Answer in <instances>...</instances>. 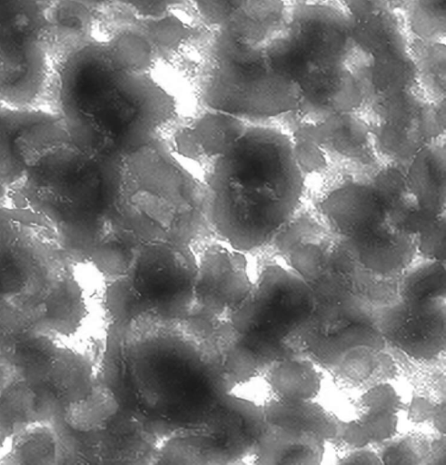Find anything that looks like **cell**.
Masks as SVG:
<instances>
[{
	"label": "cell",
	"mask_w": 446,
	"mask_h": 465,
	"mask_svg": "<svg viewBox=\"0 0 446 465\" xmlns=\"http://www.w3.org/2000/svg\"><path fill=\"white\" fill-rule=\"evenodd\" d=\"M47 104L74 142L115 158L167 137L179 114L176 97L151 72L120 68L97 38L54 67Z\"/></svg>",
	"instance_id": "cell-1"
},
{
	"label": "cell",
	"mask_w": 446,
	"mask_h": 465,
	"mask_svg": "<svg viewBox=\"0 0 446 465\" xmlns=\"http://www.w3.org/2000/svg\"><path fill=\"white\" fill-rule=\"evenodd\" d=\"M213 239L251 254L267 249L307 199V183L282 124L248 123L203 172Z\"/></svg>",
	"instance_id": "cell-2"
},
{
	"label": "cell",
	"mask_w": 446,
	"mask_h": 465,
	"mask_svg": "<svg viewBox=\"0 0 446 465\" xmlns=\"http://www.w3.org/2000/svg\"><path fill=\"white\" fill-rule=\"evenodd\" d=\"M17 146L25 171L8 191L10 206L43 215L69 260L88 263L111 230L123 158L81 147L58 117L27 130Z\"/></svg>",
	"instance_id": "cell-3"
},
{
	"label": "cell",
	"mask_w": 446,
	"mask_h": 465,
	"mask_svg": "<svg viewBox=\"0 0 446 465\" xmlns=\"http://www.w3.org/2000/svg\"><path fill=\"white\" fill-rule=\"evenodd\" d=\"M74 266L43 215L0 206V337L74 334L87 314Z\"/></svg>",
	"instance_id": "cell-4"
},
{
	"label": "cell",
	"mask_w": 446,
	"mask_h": 465,
	"mask_svg": "<svg viewBox=\"0 0 446 465\" xmlns=\"http://www.w3.org/2000/svg\"><path fill=\"white\" fill-rule=\"evenodd\" d=\"M111 231L137 247L195 245L208 232L202 174L173 151L166 137L123 158Z\"/></svg>",
	"instance_id": "cell-5"
},
{
	"label": "cell",
	"mask_w": 446,
	"mask_h": 465,
	"mask_svg": "<svg viewBox=\"0 0 446 465\" xmlns=\"http://www.w3.org/2000/svg\"><path fill=\"white\" fill-rule=\"evenodd\" d=\"M372 173H329L314 183L307 200L366 270L398 278L418 257L415 241L391 225Z\"/></svg>",
	"instance_id": "cell-6"
},
{
	"label": "cell",
	"mask_w": 446,
	"mask_h": 465,
	"mask_svg": "<svg viewBox=\"0 0 446 465\" xmlns=\"http://www.w3.org/2000/svg\"><path fill=\"white\" fill-rule=\"evenodd\" d=\"M199 82L203 108L248 123L281 122L296 112L299 86L268 66L262 47H250L216 33Z\"/></svg>",
	"instance_id": "cell-7"
},
{
	"label": "cell",
	"mask_w": 446,
	"mask_h": 465,
	"mask_svg": "<svg viewBox=\"0 0 446 465\" xmlns=\"http://www.w3.org/2000/svg\"><path fill=\"white\" fill-rule=\"evenodd\" d=\"M57 336L29 334L12 338L5 355L16 376L35 396L38 423L63 418L93 391L98 379L91 359L61 345Z\"/></svg>",
	"instance_id": "cell-8"
},
{
	"label": "cell",
	"mask_w": 446,
	"mask_h": 465,
	"mask_svg": "<svg viewBox=\"0 0 446 465\" xmlns=\"http://www.w3.org/2000/svg\"><path fill=\"white\" fill-rule=\"evenodd\" d=\"M312 287L291 267L265 264L243 302L229 314L231 329L241 335L284 341L312 318Z\"/></svg>",
	"instance_id": "cell-9"
},
{
	"label": "cell",
	"mask_w": 446,
	"mask_h": 465,
	"mask_svg": "<svg viewBox=\"0 0 446 465\" xmlns=\"http://www.w3.org/2000/svg\"><path fill=\"white\" fill-rule=\"evenodd\" d=\"M198 266L194 245L149 243L142 245L127 272L151 310H181L193 300Z\"/></svg>",
	"instance_id": "cell-10"
},
{
	"label": "cell",
	"mask_w": 446,
	"mask_h": 465,
	"mask_svg": "<svg viewBox=\"0 0 446 465\" xmlns=\"http://www.w3.org/2000/svg\"><path fill=\"white\" fill-rule=\"evenodd\" d=\"M41 28L0 36V100L4 105L38 108L47 104L54 65Z\"/></svg>",
	"instance_id": "cell-11"
},
{
	"label": "cell",
	"mask_w": 446,
	"mask_h": 465,
	"mask_svg": "<svg viewBox=\"0 0 446 465\" xmlns=\"http://www.w3.org/2000/svg\"><path fill=\"white\" fill-rule=\"evenodd\" d=\"M293 130L315 143L326 161L328 173H372L383 163L370 125L360 111L334 114L317 123L301 124L291 131Z\"/></svg>",
	"instance_id": "cell-12"
},
{
	"label": "cell",
	"mask_w": 446,
	"mask_h": 465,
	"mask_svg": "<svg viewBox=\"0 0 446 465\" xmlns=\"http://www.w3.org/2000/svg\"><path fill=\"white\" fill-rule=\"evenodd\" d=\"M247 253L213 239L198 252L194 302L214 314H230L249 294L254 280Z\"/></svg>",
	"instance_id": "cell-13"
},
{
	"label": "cell",
	"mask_w": 446,
	"mask_h": 465,
	"mask_svg": "<svg viewBox=\"0 0 446 465\" xmlns=\"http://www.w3.org/2000/svg\"><path fill=\"white\" fill-rule=\"evenodd\" d=\"M384 337L417 360H430L445 349V298L402 301L373 313Z\"/></svg>",
	"instance_id": "cell-14"
},
{
	"label": "cell",
	"mask_w": 446,
	"mask_h": 465,
	"mask_svg": "<svg viewBox=\"0 0 446 465\" xmlns=\"http://www.w3.org/2000/svg\"><path fill=\"white\" fill-rule=\"evenodd\" d=\"M247 124L231 114L203 108L173 128L166 139L173 151L202 174L225 153Z\"/></svg>",
	"instance_id": "cell-15"
},
{
	"label": "cell",
	"mask_w": 446,
	"mask_h": 465,
	"mask_svg": "<svg viewBox=\"0 0 446 465\" xmlns=\"http://www.w3.org/2000/svg\"><path fill=\"white\" fill-rule=\"evenodd\" d=\"M95 8L81 0H54L46 9L41 38L54 67L67 54L95 39Z\"/></svg>",
	"instance_id": "cell-16"
},
{
	"label": "cell",
	"mask_w": 446,
	"mask_h": 465,
	"mask_svg": "<svg viewBox=\"0 0 446 465\" xmlns=\"http://www.w3.org/2000/svg\"><path fill=\"white\" fill-rule=\"evenodd\" d=\"M445 136L420 149L404 168L406 187L420 210L436 219L445 216Z\"/></svg>",
	"instance_id": "cell-17"
},
{
	"label": "cell",
	"mask_w": 446,
	"mask_h": 465,
	"mask_svg": "<svg viewBox=\"0 0 446 465\" xmlns=\"http://www.w3.org/2000/svg\"><path fill=\"white\" fill-rule=\"evenodd\" d=\"M314 67L337 66L347 44L345 27L323 9H308L297 17L291 35Z\"/></svg>",
	"instance_id": "cell-18"
},
{
	"label": "cell",
	"mask_w": 446,
	"mask_h": 465,
	"mask_svg": "<svg viewBox=\"0 0 446 465\" xmlns=\"http://www.w3.org/2000/svg\"><path fill=\"white\" fill-rule=\"evenodd\" d=\"M325 440L311 432H300L266 423L254 450L260 463L319 464Z\"/></svg>",
	"instance_id": "cell-19"
},
{
	"label": "cell",
	"mask_w": 446,
	"mask_h": 465,
	"mask_svg": "<svg viewBox=\"0 0 446 465\" xmlns=\"http://www.w3.org/2000/svg\"><path fill=\"white\" fill-rule=\"evenodd\" d=\"M57 116L39 108H15L3 105L0 110V184L8 191L24 174L25 163L17 140L27 130Z\"/></svg>",
	"instance_id": "cell-20"
},
{
	"label": "cell",
	"mask_w": 446,
	"mask_h": 465,
	"mask_svg": "<svg viewBox=\"0 0 446 465\" xmlns=\"http://www.w3.org/2000/svg\"><path fill=\"white\" fill-rule=\"evenodd\" d=\"M265 422L282 429L311 432L325 440L339 436L340 420L320 404L276 398L263 407Z\"/></svg>",
	"instance_id": "cell-21"
},
{
	"label": "cell",
	"mask_w": 446,
	"mask_h": 465,
	"mask_svg": "<svg viewBox=\"0 0 446 465\" xmlns=\"http://www.w3.org/2000/svg\"><path fill=\"white\" fill-rule=\"evenodd\" d=\"M119 411L114 391L98 381L84 400L71 406L63 418L50 424L70 433L83 435L104 430Z\"/></svg>",
	"instance_id": "cell-22"
},
{
	"label": "cell",
	"mask_w": 446,
	"mask_h": 465,
	"mask_svg": "<svg viewBox=\"0 0 446 465\" xmlns=\"http://www.w3.org/2000/svg\"><path fill=\"white\" fill-rule=\"evenodd\" d=\"M269 371L270 384L279 399L308 401L320 391V375L310 361L291 357L275 363Z\"/></svg>",
	"instance_id": "cell-23"
},
{
	"label": "cell",
	"mask_w": 446,
	"mask_h": 465,
	"mask_svg": "<svg viewBox=\"0 0 446 465\" xmlns=\"http://www.w3.org/2000/svg\"><path fill=\"white\" fill-rule=\"evenodd\" d=\"M398 293L407 302L445 298V262L415 259L399 276Z\"/></svg>",
	"instance_id": "cell-24"
},
{
	"label": "cell",
	"mask_w": 446,
	"mask_h": 465,
	"mask_svg": "<svg viewBox=\"0 0 446 465\" xmlns=\"http://www.w3.org/2000/svg\"><path fill=\"white\" fill-rule=\"evenodd\" d=\"M4 462L60 463L59 442L49 423L32 424L14 435L13 447Z\"/></svg>",
	"instance_id": "cell-25"
},
{
	"label": "cell",
	"mask_w": 446,
	"mask_h": 465,
	"mask_svg": "<svg viewBox=\"0 0 446 465\" xmlns=\"http://www.w3.org/2000/svg\"><path fill=\"white\" fill-rule=\"evenodd\" d=\"M356 22L353 36L357 44L374 57L405 51L399 27L387 14L376 10Z\"/></svg>",
	"instance_id": "cell-26"
},
{
	"label": "cell",
	"mask_w": 446,
	"mask_h": 465,
	"mask_svg": "<svg viewBox=\"0 0 446 465\" xmlns=\"http://www.w3.org/2000/svg\"><path fill=\"white\" fill-rule=\"evenodd\" d=\"M105 44L112 60L120 68L133 73L151 72L156 52L142 29H124Z\"/></svg>",
	"instance_id": "cell-27"
},
{
	"label": "cell",
	"mask_w": 446,
	"mask_h": 465,
	"mask_svg": "<svg viewBox=\"0 0 446 465\" xmlns=\"http://www.w3.org/2000/svg\"><path fill=\"white\" fill-rule=\"evenodd\" d=\"M140 247L110 232L93 252L88 263L106 280L127 274Z\"/></svg>",
	"instance_id": "cell-28"
},
{
	"label": "cell",
	"mask_w": 446,
	"mask_h": 465,
	"mask_svg": "<svg viewBox=\"0 0 446 465\" xmlns=\"http://www.w3.org/2000/svg\"><path fill=\"white\" fill-rule=\"evenodd\" d=\"M106 282L103 301L112 321L128 323L151 311L126 274Z\"/></svg>",
	"instance_id": "cell-29"
},
{
	"label": "cell",
	"mask_w": 446,
	"mask_h": 465,
	"mask_svg": "<svg viewBox=\"0 0 446 465\" xmlns=\"http://www.w3.org/2000/svg\"><path fill=\"white\" fill-rule=\"evenodd\" d=\"M144 22L142 30L156 54L173 53L192 36V27L173 11Z\"/></svg>",
	"instance_id": "cell-30"
},
{
	"label": "cell",
	"mask_w": 446,
	"mask_h": 465,
	"mask_svg": "<svg viewBox=\"0 0 446 465\" xmlns=\"http://www.w3.org/2000/svg\"><path fill=\"white\" fill-rule=\"evenodd\" d=\"M54 0H0V36L42 27Z\"/></svg>",
	"instance_id": "cell-31"
},
{
	"label": "cell",
	"mask_w": 446,
	"mask_h": 465,
	"mask_svg": "<svg viewBox=\"0 0 446 465\" xmlns=\"http://www.w3.org/2000/svg\"><path fill=\"white\" fill-rule=\"evenodd\" d=\"M16 376L0 344V447L16 433L14 388Z\"/></svg>",
	"instance_id": "cell-32"
},
{
	"label": "cell",
	"mask_w": 446,
	"mask_h": 465,
	"mask_svg": "<svg viewBox=\"0 0 446 465\" xmlns=\"http://www.w3.org/2000/svg\"><path fill=\"white\" fill-rule=\"evenodd\" d=\"M411 24L422 38H435L444 34L445 0H415L411 10Z\"/></svg>",
	"instance_id": "cell-33"
},
{
	"label": "cell",
	"mask_w": 446,
	"mask_h": 465,
	"mask_svg": "<svg viewBox=\"0 0 446 465\" xmlns=\"http://www.w3.org/2000/svg\"><path fill=\"white\" fill-rule=\"evenodd\" d=\"M372 442L386 440L397 432L398 413L385 410H363L357 420Z\"/></svg>",
	"instance_id": "cell-34"
},
{
	"label": "cell",
	"mask_w": 446,
	"mask_h": 465,
	"mask_svg": "<svg viewBox=\"0 0 446 465\" xmlns=\"http://www.w3.org/2000/svg\"><path fill=\"white\" fill-rule=\"evenodd\" d=\"M414 241L417 256L445 262V216L421 231Z\"/></svg>",
	"instance_id": "cell-35"
},
{
	"label": "cell",
	"mask_w": 446,
	"mask_h": 465,
	"mask_svg": "<svg viewBox=\"0 0 446 465\" xmlns=\"http://www.w3.org/2000/svg\"><path fill=\"white\" fill-rule=\"evenodd\" d=\"M202 20L219 28L225 24L247 0H187Z\"/></svg>",
	"instance_id": "cell-36"
},
{
	"label": "cell",
	"mask_w": 446,
	"mask_h": 465,
	"mask_svg": "<svg viewBox=\"0 0 446 465\" xmlns=\"http://www.w3.org/2000/svg\"><path fill=\"white\" fill-rule=\"evenodd\" d=\"M363 410H385L399 413L402 402L393 386L388 383L377 384L370 388L361 398Z\"/></svg>",
	"instance_id": "cell-37"
},
{
	"label": "cell",
	"mask_w": 446,
	"mask_h": 465,
	"mask_svg": "<svg viewBox=\"0 0 446 465\" xmlns=\"http://www.w3.org/2000/svg\"><path fill=\"white\" fill-rule=\"evenodd\" d=\"M411 439L403 440L396 444L389 446L382 454V463L386 464H408L418 463L419 450L414 446Z\"/></svg>",
	"instance_id": "cell-38"
},
{
	"label": "cell",
	"mask_w": 446,
	"mask_h": 465,
	"mask_svg": "<svg viewBox=\"0 0 446 465\" xmlns=\"http://www.w3.org/2000/svg\"><path fill=\"white\" fill-rule=\"evenodd\" d=\"M339 436L348 445L359 449L371 443L366 432L357 420H340Z\"/></svg>",
	"instance_id": "cell-39"
},
{
	"label": "cell",
	"mask_w": 446,
	"mask_h": 465,
	"mask_svg": "<svg viewBox=\"0 0 446 465\" xmlns=\"http://www.w3.org/2000/svg\"><path fill=\"white\" fill-rule=\"evenodd\" d=\"M436 407L437 405L433 406L422 398H414L410 406V413L414 420L423 421L432 418Z\"/></svg>",
	"instance_id": "cell-40"
},
{
	"label": "cell",
	"mask_w": 446,
	"mask_h": 465,
	"mask_svg": "<svg viewBox=\"0 0 446 465\" xmlns=\"http://www.w3.org/2000/svg\"><path fill=\"white\" fill-rule=\"evenodd\" d=\"M342 463L382 464L381 458L373 451L359 448L341 460Z\"/></svg>",
	"instance_id": "cell-41"
},
{
	"label": "cell",
	"mask_w": 446,
	"mask_h": 465,
	"mask_svg": "<svg viewBox=\"0 0 446 465\" xmlns=\"http://www.w3.org/2000/svg\"><path fill=\"white\" fill-rule=\"evenodd\" d=\"M93 7H97L100 5H106L110 4H122L131 9L132 11H136L140 7H142L147 1L149 0H81Z\"/></svg>",
	"instance_id": "cell-42"
},
{
	"label": "cell",
	"mask_w": 446,
	"mask_h": 465,
	"mask_svg": "<svg viewBox=\"0 0 446 465\" xmlns=\"http://www.w3.org/2000/svg\"><path fill=\"white\" fill-rule=\"evenodd\" d=\"M432 419L435 423V427L441 431L444 432L445 430V407L444 402L441 403L440 405H437L436 410L434 411V414L432 416Z\"/></svg>",
	"instance_id": "cell-43"
},
{
	"label": "cell",
	"mask_w": 446,
	"mask_h": 465,
	"mask_svg": "<svg viewBox=\"0 0 446 465\" xmlns=\"http://www.w3.org/2000/svg\"><path fill=\"white\" fill-rule=\"evenodd\" d=\"M8 204V190L0 184V206Z\"/></svg>",
	"instance_id": "cell-44"
},
{
	"label": "cell",
	"mask_w": 446,
	"mask_h": 465,
	"mask_svg": "<svg viewBox=\"0 0 446 465\" xmlns=\"http://www.w3.org/2000/svg\"><path fill=\"white\" fill-rule=\"evenodd\" d=\"M3 105H4V104H3V103H2V102H1V100H0V110H1V108H2V106H3Z\"/></svg>",
	"instance_id": "cell-45"
}]
</instances>
